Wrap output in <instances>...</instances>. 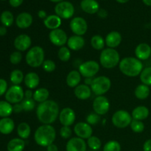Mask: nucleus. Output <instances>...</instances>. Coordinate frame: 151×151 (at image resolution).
Segmentation results:
<instances>
[{
  "mask_svg": "<svg viewBox=\"0 0 151 151\" xmlns=\"http://www.w3.org/2000/svg\"><path fill=\"white\" fill-rule=\"evenodd\" d=\"M58 104L54 100H48L40 103L36 109V116L43 125H51L59 116Z\"/></svg>",
  "mask_w": 151,
  "mask_h": 151,
  "instance_id": "1",
  "label": "nucleus"
},
{
  "mask_svg": "<svg viewBox=\"0 0 151 151\" xmlns=\"http://www.w3.org/2000/svg\"><path fill=\"white\" fill-rule=\"evenodd\" d=\"M120 72L125 76L134 78L140 75L143 70L142 60L134 57H125L119 63Z\"/></svg>",
  "mask_w": 151,
  "mask_h": 151,
  "instance_id": "2",
  "label": "nucleus"
},
{
  "mask_svg": "<svg viewBox=\"0 0 151 151\" xmlns=\"http://www.w3.org/2000/svg\"><path fill=\"white\" fill-rule=\"evenodd\" d=\"M56 131L51 125H42L38 127L34 134V139L38 145L46 147L54 142Z\"/></svg>",
  "mask_w": 151,
  "mask_h": 151,
  "instance_id": "3",
  "label": "nucleus"
},
{
  "mask_svg": "<svg viewBox=\"0 0 151 151\" xmlns=\"http://www.w3.org/2000/svg\"><path fill=\"white\" fill-rule=\"evenodd\" d=\"M120 62V56L115 49L106 48L100 55V63L106 69H112Z\"/></svg>",
  "mask_w": 151,
  "mask_h": 151,
  "instance_id": "4",
  "label": "nucleus"
},
{
  "mask_svg": "<svg viewBox=\"0 0 151 151\" xmlns=\"http://www.w3.org/2000/svg\"><path fill=\"white\" fill-rule=\"evenodd\" d=\"M45 53L44 49L39 46L32 47L28 50L25 56L26 63L32 68H37L42 66L45 60Z\"/></svg>",
  "mask_w": 151,
  "mask_h": 151,
  "instance_id": "5",
  "label": "nucleus"
},
{
  "mask_svg": "<svg viewBox=\"0 0 151 151\" xmlns=\"http://www.w3.org/2000/svg\"><path fill=\"white\" fill-rule=\"evenodd\" d=\"M111 86V81L108 77L99 76L94 78L91 85V89L94 94L101 96L109 91Z\"/></svg>",
  "mask_w": 151,
  "mask_h": 151,
  "instance_id": "6",
  "label": "nucleus"
},
{
  "mask_svg": "<svg viewBox=\"0 0 151 151\" xmlns=\"http://www.w3.org/2000/svg\"><path fill=\"white\" fill-rule=\"evenodd\" d=\"M133 118L129 112L125 110L116 111L113 114L111 121L113 125L118 128H125L131 125Z\"/></svg>",
  "mask_w": 151,
  "mask_h": 151,
  "instance_id": "7",
  "label": "nucleus"
},
{
  "mask_svg": "<svg viewBox=\"0 0 151 151\" xmlns=\"http://www.w3.org/2000/svg\"><path fill=\"white\" fill-rule=\"evenodd\" d=\"M5 99L10 104L22 103V100L24 99V91L20 86H12L5 93Z\"/></svg>",
  "mask_w": 151,
  "mask_h": 151,
  "instance_id": "8",
  "label": "nucleus"
},
{
  "mask_svg": "<svg viewBox=\"0 0 151 151\" xmlns=\"http://www.w3.org/2000/svg\"><path fill=\"white\" fill-rule=\"evenodd\" d=\"M100 71V64L95 60H88L81 63L79 72L84 78H93Z\"/></svg>",
  "mask_w": 151,
  "mask_h": 151,
  "instance_id": "9",
  "label": "nucleus"
},
{
  "mask_svg": "<svg viewBox=\"0 0 151 151\" xmlns=\"http://www.w3.org/2000/svg\"><path fill=\"white\" fill-rule=\"evenodd\" d=\"M55 14L60 19H69L73 16L75 13V7L69 1H61L58 3L55 7Z\"/></svg>",
  "mask_w": 151,
  "mask_h": 151,
  "instance_id": "10",
  "label": "nucleus"
},
{
  "mask_svg": "<svg viewBox=\"0 0 151 151\" xmlns=\"http://www.w3.org/2000/svg\"><path fill=\"white\" fill-rule=\"evenodd\" d=\"M93 109L100 116L105 115L110 109V102L105 96H97L93 102Z\"/></svg>",
  "mask_w": 151,
  "mask_h": 151,
  "instance_id": "11",
  "label": "nucleus"
},
{
  "mask_svg": "<svg viewBox=\"0 0 151 151\" xmlns=\"http://www.w3.org/2000/svg\"><path fill=\"white\" fill-rule=\"evenodd\" d=\"M69 27L75 35L80 36L85 35L88 30V24L86 21L82 17H75L72 19L70 22Z\"/></svg>",
  "mask_w": 151,
  "mask_h": 151,
  "instance_id": "12",
  "label": "nucleus"
},
{
  "mask_svg": "<svg viewBox=\"0 0 151 151\" xmlns=\"http://www.w3.org/2000/svg\"><path fill=\"white\" fill-rule=\"evenodd\" d=\"M50 42L57 47H63L67 43L68 37L66 32L62 29H55L50 31L49 34Z\"/></svg>",
  "mask_w": 151,
  "mask_h": 151,
  "instance_id": "13",
  "label": "nucleus"
},
{
  "mask_svg": "<svg viewBox=\"0 0 151 151\" xmlns=\"http://www.w3.org/2000/svg\"><path fill=\"white\" fill-rule=\"evenodd\" d=\"M59 121L63 126H71L76 119V114L73 109L70 108H64L59 114Z\"/></svg>",
  "mask_w": 151,
  "mask_h": 151,
  "instance_id": "14",
  "label": "nucleus"
},
{
  "mask_svg": "<svg viewBox=\"0 0 151 151\" xmlns=\"http://www.w3.org/2000/svg\"><path fill=\"white\" fill-rule=\"evenodd\" d=\"M74 132L77 137L83 139H88L92 136L93 129L91 125L87 122H78L74 127Z\"/></svg>",
  "mask_w": 151,
  "mask_h": 151,
  "instance_id": "15",
  "label": "nucleus"
},
{
  "mask_svg": "<svg viewBox=\"0 0 151 151\" xmlns=\"http://www.w3.org/2000/svg\"><path fill=\"white\" fill-rule=\"evenodd\" d=\"M32 41L31 38L26 34L18 35L14 40V47L18 51L24 52L30 48Z\"/></svg>",
  "mask_w": 151,
  "mask_h": 151,
  "instance_id": "16",
  "label": "nucleus"
},
{
  "mask_svg": "<svg viewBox=\"0 0 151 151\" xmlns=\"http://www.w3.org/2000/svg\"><path fill=\"white\" fill-rule=\"evenodd\" d=\"M86 149L87 143L79 137L70 139L66 145V151H86Z\"/></svg>",
  "mask_w": 151,
  "mask_h": 151,
  "instance_id": "17",
  "label": "nucleus"
},
{
  "mask_svg": "<svg viewBox=\"0 0 151 151\" xmlns=\"http://www.w3.org/2000/svg\"><path fill=\"white\" fill-rule=\"evenodd\" d=\"M135 55L140 60H145L151 55V47L146 43L138 44L135 49Z\"/></svg>",
  "mask_w": 151,
  "mask_h": 151,
  "instance_id": "18",
  "label": "nucleus"
},
{
  "mask_svg": "<svg viewBox=\"0 0 151 151\" xmlns=\"http://www.w3.org/2000/svg\"><path fill=\"white\" fill-rule=\"evenodd\" d=\"M122 35L117 31L110 32L106 37V44L109 48L115 49L122 42Z\"/></svg>",
  "mask_w": 151,
  "mask_h": 151,
  "instance_id": "19",
  "label": "nucleus"
},
{
  "mask_svg": "<svg viewBox=\"0 0 151 151\" xmlns=\"http://www.w3.org/2000/svg\"><path fill=\"white\" fill-rule=\"evenodd\" d=\"M32 21L33 19H32V15L29 13L24 12V13H20L16 17V24L18 27L20 29H27L31 26Z\"/></svg>",
  "mask_w": 151,
  "mask_h": 151,
  "instance_id": "20",
  "label": "nucleus"
},
{
  "mask_svg": "<svg viewBox=\"0 0 151 151\" xmlns=\"http://www.w3.org/2000/svg\"><path fill=\"white\" fill-rule=\"evenodd\" d=\"M67 45L69 50L78 51L83 48L85 46V39L80 35H72L68 38Z\"/></svg>",
  "mask_w": 151,
  "mask_h": 151,
  "instance_id": "21",
  "label": "nucleus"
},
{
  "mask_svg": "<svg viewBox=\"0 0 151 151\" xmlns=\"http://www.w3.org/2000/svg\"><path fill=\"white\" fill-rule=\"evenodd\" d=\"M91 92L92 91L91 89V87L86 84L78 85V86L75 87V91H74L75 97L81 100H88L91 97Z\"/></svg>",
  "mask_w": 151,
  "mask_h": 151,
  "instance_id": "22",
  "label": "nucleus"
},
{
  "mask_svg": "<svg viewBox=\"0 0 151 151\" xmlns=\"http://www.w3.org/2000/svg\"><path fill=\"white\" fill-rule=\"evenodd\" d=\"M81 7L85 13L88 14L97 13L100 10V5L96 0H82Z\"/></svg>",
  "mask_w": 151,
  "mask_h": 151,
  "instance_id": "23",
  "label": "nucleus"
},
{
  "mask_svg": "<svg viewBox=\"0 0 151 151\" xmlns=\"http://www.w3.org/2000/svg\"><path fill=\"white\" fill-rule=\"evenodd\" d=\"M25 86L29 89H35L38 86L40 83V78L35 72H31L27 74L24 79Z\"/></svg>",
  "mask_w": 151,
  "mask_h": 151,
  "instance_id": "24",
  "label": "nucleus"
},
{
  "mask_svg": "<svg viewBox=\"0 0 151 151\" xmlns=\"http://www.w3.org/2000/svg\"><path fill=\"white\" fill-rule=\"evenodd\" d=\"M15 128L14 122L9 117H4L0 119V133L7 135L13 132Z\"/></svg>",
  "mask_w": 151,
  "mask_h": 151,
  "instance_id": "25",
  "label": "nucleus"
},
{
  "mask_svg": "<svg viewBox=\"0 0 151 151\" xmlns=\"http://www.w3.org/2000/svg\"><path fill=\"white\" fill-rule=\"evenodd\" d=\"M149 114H150L149 109L146 106H139L136 107L132 111L131 116H132L133 119L142 121L148 117Z\"/></svg>",
  "mask_w": 151,
  "mask_h": 151,
  "instance_id": "26",
  "label": "nucleus"
},
{
  "mask_svg": "<svg viewBox=\"0 0 151 151\" xmlns=\"http://www.w3.org/2000/svg\"><path fill=\"white\" fill-rule=\"evenodd\" d=\"M61 19L57 15H50L44 20V24L47 29L51 30L58 29L61 25Z\"/></svg>",
  "mask_w": 151,
  "mask_h": 151,
  "instance_id": "27",
  "label": "nucleus"
},
{
  "mask_svg": "<svg viewBox=\"0 0 151 151\" xmlns=\"http://www.w3.org/2000/svg\"><path fill=\"white\" fill-rule=\"evenodd\" d=\"M81 73L79 71L72 70L69 72L66 76V84L68 86L71 88H75L80 84L81 81Z\"/></svg>",
  "mask_w": 151,
  "mask_h": 151,
  "instance_id": "28",
  "label": "nucleus"
},
{
  "mask_svg": "<svg viewBox=\"0 0 151 151\" xmlns=\"http://www.w3.org/2000/svg\"><path fill=\"white\" fill-rule=\"evenodd\" d=\"M25 147V142L21 138H14L10 140L7 146V151H23Z\"/></svg>",
  "mask_w": 151,
  "mask_h": 151,
  "instance_id": "29",
  "label": "nucleus"
},
{
  "mask_svg": "<svg viewBox=\"0 0 151 151\" xmlns=\"http://www.w3.org/2000/svg\"><path fill=\"white\" fill-rule=\"evenodd\" d=\"M150 93V88L148 86L145 85V84H140L137 86V88L134 91V94L136 97L139 100H145L149 97Z\"/></svg>",
  "mask_w": 151,
  "mask_h": 151,
  "instance_id": "30",
  "label": "nucleus"
},
{
  "mask_svg": "<svg viewBox=\"0 0 151 151\" xmlns=\"http://www.w3.org/2000/svg\"><path fill=\"white\" fill-rule=\"evenodd\" d=\"M49 96H50V92L48 89L46 88H37L33 92V100L35 102L41 103L48 100Z\"/></svg>",
  "mask_w": 151,
  "mask_h": 151,
  "instance_id": "31",
  "label": "nucleus"
},
{
  "mask_svg": "<svg viewBox=\"0 0 151 151\" xmlns=\"http://www.w3.org/2000/svg\"><path fill=\"white\" fill-rule=\"evenodd\" d=\"M31 128L27 122H22L18 125L17 134L22 139H27L30 136Z\"/></svg>",
  "mask_w": 151,
  "mask_h": 151,
  "instance_id": "32",
  "label": "nucleus"
},
{
  "mask_svg": "<svg viewBox=\"0 0 151 151\" xmlns=\"http://www.w3.org/2000/svg\"><path fill=\"white\" fill-rule=\"evenodd\" d=\"M13 106L7 101H0V116L8 117L13 113Z\"/></svg>",
  "mask_w": 151,
  "mask_h": 151,
  "instance_id": "33",
  "label": "nucleus"
},
{
  "mask_svg": "<svg viewBox=\"0 0 151 151\" xmlns=\"http://www.w3.org/2000/svg\"><path fill=\"white\" fill-rule=\"evenodd\" d=\"M91 45L96 50H104L106 41L101 35H95L91 38Z\"/></svg>",
  "mask_w": 151,
  "mask_h": 151,
  "instance_id": "34",
  "label": "nucleus"
},
{
  "mask_svg": "<svg viewBox=\"0 0 151 151\" xmlns=\"http://www.w3.org/2000/svg\"><path fill=\"white\" fill-rule=\"evenodd\" d=\"M0 20L4 27H10L13 24V21H14L13 13L8 10H5L1 14Z\"/></svg>",
  "mask_w": 151,
  "mask_h": 151,
  "instance_id": "35",
  "label": "nucleus"
},
{
  "mask_svg": "<svg viewBox=\"0 0 151 151\" xmlns=\"http://www.w3.org/2000/svg\"><path fill=\"white\" fill-rule=\"evenodd\" d=\"M10 81L14 85H19L22 83V81L24 79V75L23 72L19 69H15L10 73Z\"/></svg>",
  "mask_w": 151,
  "mask_h": 151,
  "instance_id": "36",
  "label": "nucleus"
},
{
  "mask_svg": "<svg viewBox=\"0 0 151 151\" xmlns=\"http://www.w3.org/2000/svg\"><path fill=\"white\" fill-rule=\"evenodd\" d=\"M140 80L145 85L151 86V66L143 69L140 74Z\"/></svg>",
  "mask_w": 151,
  "mask_h": 151,
  "instance_id": "37",
  "label": "nucleus"
},
{
  "mask_svg": "<svg viewBox=\"0 0 151 151\" xmlns=\"http://www.w3.org/2000/svg\"><path fill=\"white\" fill-rule=\"evenodd\" d=\"M87 145L90 149L93 150H97L101 147V140L95 136H91L87 140Z\"/></svg>",
  "mask_w": 151,
  "mask_h": 151,
  "instance_id": "38",
  "label": "nucleus"
},
{
  "mask_svg": "<svg viewBox=\"0 0 151 151\" xmlns=\"http://www.w3.org/2000/svg\"><path fill=\"white\" fill-rule=\"evenodd\" d=\"M58 58L60 59L61 61H68L71 58V52L69 47H60V49L58 50Z\"/></svg>",
  "mask_w": 151,
  "mask_h": 151,
  "instance_id": "39",
  "label": "nucleus"
},
{
  "mask_svg": "<svg viewBox=\"0 0 151 151\" xmlns=\"http://www.w3.org/2000/svg\"><path fill=\"white\" fill-rule=\"evenodd\" d=\"M103 151H121V145L117 141L111 140L106 142L103 147Z\"/></svg>",
  "mask_w": 151,
  "mask_h": 151,
  "instance_id": "40",
  "label": "nucleus"
},
{
  "mask_svg": "<svg viewBox=\"0 0 151 151\" xmlns=\"http://www.w3.org/2000/svg\"><path fill=\"white\" fill-rule=\"evenodd\" d=\"M21 104H22V108H23V111H31L35 107V101L33 100V98H24L22 101Z\"/></svg>",
  "mask_w": 151,
  "mask_h": 151,
  "instance_id": "41",
  "label": "nucleus"
},
{
  "mask_svg": "<svg viewBox=\"0 0 151 151\" xmlns=\"http://www.w3.org/2000/svg\"><path fill=\"white\" fill-rule=\"evenodd\" d=\"M131 130L134 131V133H137V134H139L144 131L145 130V125L142 121L139 120H136V119H133L132 122H131Z\"/></svg>",
  "mask_w": 151,
  "mask_h": 151,
  "instance_id": "42",
  "label": "nucleus"
},
{
  "mask_svg": "<svg viewBox=\"0 0 151 151\" xmlns=\"http://www.w3.org/2000/svg\"><path fill=\"white\" fill-rule=\"evenodd\" d=\"M42 68L45 72H52L55 70L56 64L53 60L47 59L44 61L42 64Z\"/></svg>",
  "mask_w": 151,
  "mask_h": 151,
  "instance_id": "43",
  "label": "nucleus"
},
{
  "mask_svg": "<svg viewBox=\"0 0 151 151\" xmlns=\"http://www.w3.org/2000/svg\"><path fill=\"white\" fill-rule=\"evenodd\" d=\"M22 60V54L21 52L16 51L13 52L10 56V61L13 64H19Z\"/></svg>",
  "mask_w": 151,
  "mask_h": 151,
  "instance_id": "44",
  "label": "nucleus"
},
{
  "mask_svg": "<svg viewBox=\"0 0 151 151\" xmlns=\"http://www.w3.org/2000/svg\"><path fill=\"white\" fill-rule=\"evenodd\" d=\"M100 121V115H98L96 113L90 114L89 115L87 116L86 118V122L89 124L90 125H95L98 123Z\"/></svg>",
  "mask_w": 151,
  "mask_h": 151,
  "instance_id": "45",
  "label": "nucleus"
},
{
  "mask_svg": "<svg viewBox=\"0 0 151 151\" xmlns=\"http://www.w3.org/2000/svg\"><path fill=\"white\" fill-rule=\"evenodd\" d=\"M72 130L70 127L69 126H62V128L60 130V135L64 139H69L72 136Z\"/></svg>",
  "mask_w": 151,
  "mask_h": 151,
  "instance_id": "46",
  "label": "nucleus"
},
{
  "mask_svg": "<svg viewBox=\"0 0 151 151\" xmlns=\"http://www.w3.org/2000/svg\"><path fill=\"white\" fill-rule=\"evenodd\" d=\"M7 81L4 79H0V96L3 95L4 93L7 92Z\"/></svg>",
  "mask_w": 151,
  "mask_h": 151,
  "instance_id": "47",
  "label": "nucleus"
},
{
  "mask_svg": "<svg viewBox=\"0 0 151 151\" xmlns=\"http://www.w3.org/2000/svg\"><path fill=\"white\" fill-rule=\"evenodd\" d=\"M24 0H9L10 4L13 7H18L23 3Z\"/></svg>",
  "mask_w": 151,
  "mask_h": 151,
  "instance_id": "48",
  "label": "nucleus"
},
{
  "mask_svg": "<svg viewBox=\"0 0 151 151\" xmlns=\"http://www.w3.org/2000/svg\"><path fill=\"white\" fill-rule=\"evenodd\" d=\"M143 150L151 151V139L146 140L145 142L144 145H143Z\"/></svg>",
  "mask_w": 151,
  "mask_h": 151,
  "instance_id": "49",
  "label": "nucleus"
},
{
  "mask_svg": "<svg viewBox=\"0 0 151 151\" xmlns=\"http://www.w3.org/2000/svg\"><path fill=\"white\" fill-rule=\"evenodd\" d=\"M13 111L15 113H20L23 111V108H22V106L21 103H17V104H15L14 106H13Z\"/></svg>",
  "mask_w": 151,
  "mask_h": 151,
  "instance_id": "50",
  "label": "nucleus"
},
{
  "mask_svg": "<svg viewBox=\"0 0 151 151\" xmlns=\"http://www.w3.org/2000/svg\"><path fill=\"white\" fill-rule=\"evenodd\" d=\"M97 15L101 19H105V18L108 16V12L106 10H104V9H100L99 11L97 12Z\"/></svg>",
  "mask_w": 151,
  "mask_h": 151,
  "instance_id": "51",
  "label": "nucleus"
},
{
  "mask_svg": "<svg viewBox=\"0 0 151 151\" xmlns=\"http://www.w3.org/2000/svg\"><path fill=\"white\" fill-rule=\"evenodd\" d=\"M32 97H33V92L31 91V89H27L24 91V98L32 99Z\"/></svg>",
  "mask_w": 151,
  "mask_h": 151,
  "instance_id": "52",
  "label": "nucleus"
},
{
  "mask_svg": "<svg viewBox=\"0 0 151 151\" xmlns=\"http://www.w3.org/2000/svg\"><path fill=\"white\" fill-rule=\"evenodd\" d=\"M38 16L40 18V19H42L44 20V19L47 17V15L45 10H41L38 12Z\"/></svg>",
  "mask_w": 151,
  "mask_h": 151,
  "instance_id": "53",
  "label": "nucleus"
},
{
  "mask_svg": "<svg viewBox=\"0 0 151 151\" xmlns=\"http://www.w3.org/2000/svg\"><path fill=\"white\" fill-rule=\"evenodd\" d=\"M47 151H58V147L55 144H51L49 146L47 147Z\"/></svg>",
  "mask_w": 151,
  "mask_h": 151,
  "instance_id": "54",
  "label": "nucleus"
},
{
  "mask_svg": "<svg viewBox=\"0 0 151 151\" xmlns=\"http://www.w3.org/2000/svg\"><path fill=\"white\" fill-rule=\"evenodd\" d=\"M7 33V29L6 27L1 26L0 27V36H4Z\"/></svg>",
  "mask_w": 151,
  "mask_h": 151,
  "instance_id": "55",
  "label": "nucleus"
},
{
  "mask_svg": "<svg viewBox=\"0 0 151 151\" xmlns=\"http://www.w3.org/2000/svg\"><path fill=\"white\" fill-rule=\"evenodd\" d=\"M93 80H94V78H87L85 79V84L86 85L88 86H91V83H92L93 82Z\"/></svg>",
  "mask_w": 151,
  "mask_h": 151,
  "instance_id": "56",
  "label": "nucleus"
},
{
  "mask_svg": "<svg viewBox=\"0 0 151 151\" xmlns=\"http://www.w3.org/2000/svg\"><path fill=\"white\" fill-rule=\"evenodd\" d=\"M142 1L147 6H151V0H142Z\"/></svg>",
  "mask_w": 151,
  "mask_h": 151,
  "instance_id": "57",
  "label": "nucleus"
},
{
  "mask_svg": "<svg viewBox=\"0 0 151 151\" xmlns=\"http://www.w3.org/2000/svg\"><path fill=\"white\" fill-rule=\"evenodd\" d=\"M116 1H117V2L121 3V4H125V3L128 2L129 0H116Z\"/></svg>",
  "mask_w": 151,
  "mask_h": 151,
  "instance_id": "58",
  "label": "nucleus"
},
{
  "mask_svg": "<svg viewBox=\"0 0 151 151\" xmlns=\"http://www.w3.org/2000/svg\"><path fill=\"white\" fill-rule=\"evenodd\" d=\"M51 1H52V2H55V3H59V2H61V1H63V0H50Z\"/></svg>",
  "mask_w": 151,
  "mask_h": 151,
  "instance_id": "59",
  "label": "nucleus"
},
{
  "mask_svg": "<svg viewBox=\"0 0 151 151\" xmlns=\"http://www.w3.org/2000/svg\"><path fill=\"white\" fill-rule=\"evenodd\" d=\"M150 58H151V55H150Z\"/></svg>",
  "mask_w": 151,
  "mask_h": 151,
  "instance_id": "60",
  "label": "nucleus"
},
{
  "mask_svg": "<svg viewBox=\"0 0 151 151\" xmlns=\"http://www.w3.org/2000/svg\"><path fill=\"white\" fill-rule=\"evenodd\" d=\"M2 1H4V0H2Z\"/></svg>",
  "mask_w": 151,
  "mask_h": 151,
  "instance_id": "61",
  "label": "nucleus"
}]
</instances>
